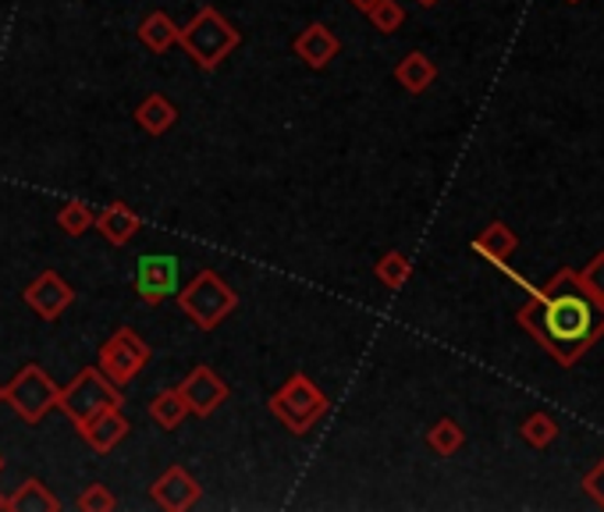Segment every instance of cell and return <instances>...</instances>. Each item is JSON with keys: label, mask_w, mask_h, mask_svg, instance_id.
I'll use <instances>...</instances> for the list:
<instances>
[{"label": "cell", "mask_w": 604, "mask_h": 512, "mask_svg": "<svg viewBox=\"0 0 604 512\" xmlns=\"http://www.w3.org/2000/svg\"><path fill=\"white\" fill-rule=\"evenodd\" d=\"M494 267H502L512 281L530 292L526 307H519L516 321L523 331H530L540 342V349L548 353L558 367H577L604 338V303L583 289L572 267H558L544 289L526 285L516 270L505 267V260Z\"/></svg>", "instance_id": "6da1fadb"}, {"label": "cell", "mask_w": 604, "mask_h": 512, "mask_svg": "<svg viewBox=\"0 0 604 512\" xmlns=\"http://www.w3.org/2000/svg\"><path fill=\"white\" fill-rule=\"evenodd\" d=\"M178 47L200 71H217L242 47V33L214 4H203L186 25H178Z\"/></svg>", "instance_id": "7a4b0ae2"}, {"label": "cell", "mask_w": 604, "mask_h": 512, "mask_svg": "<svg viewBox=\"0 0 604 512\" xmlns=\"http://www.w3.org/2000/svg\"><path fill=\"white\" fill-rule=\"evenodd\" d=\"M175 299L178 310L200 331H217L238 310V292L210 267H203L189 285H181Z\"/></svg>", "instance_id": "3957f363"}, {"label": "cell", "mask_w": 604, "mask_h": 512, "mask_svg": "<svg viewBox=\"0 0 604 512\" xmlns=\"http://www.w3.org/2000/svg\"><path fill=\"white\" fill-rule=\"evenodd\" d=\"M270 413H275L278 424L302 438V434H310L321 420L331 413V399L324 388H316L306 374H292L289 381H284L275 396H270Z\"/></svg>", "instance_id": "277c9868"}, {"label": "cell", "mask_w": 604, "mask_h": 512, "mask_svg": "<svg viewBox=\"0 0 604 512\" xmlns=\"http://www.w3.org/2000/svg\"><path fill=\"white\" fill-rule=\"evenodd\" d=\"M121 402H125V388H118L114 381H108V374H103L100 367H82L65 388H60L57 410L71 420L75 431H79L97 413L111 410V405H121Z\"/></svg>", "instance_id": "5b68a950"}, {"label": "cell", "mask_w": 604, "mask_h": 512, "mask_svg": "<svg viewBox=\"0 0 604 512\" xmlns=\"http://www.w3.org/2000/svg\"><path fill=\"white\" fill-rule=\"evenodd\" d=\"M57 396H60V385H54V378L40 364H25L4 385V402L25 424H40L51 410H57Z\"/></svg>", "instance_id": "8992f818"}, {"label": "cell", "mask_w": 604, "mask_h": 512, "mask_svg": "<svg viewBox=\"0 0 604 512\" xmlns=\"http://www.w3.org/2000/svg\"><path fill=\"white\" fill-rule=\"evenodd\" d=\"M149 356H154V349L139 338V331L118 327L114 335L100 345L97 367L108 374V381H114L118 388H128L143 374V367L149 364Z\"/></svg>", "instance_id": "52a82bcc"}, {"label": "cell", "mask_w": 604, "mask_h": 512, "mask_svg": "<svg viewBox=\"0 0 604 512\" xmlns=\"http://www.w3.org/2000/svg\"><path fill=\"white\" fill-rule=\"evenodd\" d=\"M178 289H181L178 260L171 253L139 256V264H135V296H139L146 307H160L164 299H171Z\"/></svg>", "instance_id": "ba28073f"}, {"label": "cell", "mask_w": 604, "mask_h": 512, "mask_svg": "<svg viewBox=\"0 0 604 512\" xmlns=\"http://www.w3.org/2000/svg\"><path fill=\"white\" fill-rule=\"evenodd\" d=\"M22 303L36 313L40 321H57L60 313H68L75 303V289L68 278H60L57 270H43L22 289Z\"/></svg>", "instance_id": "9c48e42d"}, {"label": "cell", "mask_w": 604, "mask_h": 512, "mask_svg": "<svg viewBox=\"0 0 604 512\" xmlns=\"http://www.w3.org/2000/svg\"><path fill=\"white\" fill-rule=\"evenodd\" d=\"M178 391H181V399H186V405H189V416H200V420H206V416H214L224 402H228V396H232V388L221 381V374L214 370V367H192L189 374H186V381L178 385Z\"/></svg>", "instance_id": "30bf717a"}, {"label": "cell", "mask_w": 604, "mask_h": 512, "mask_svg": "<svg viewBox=\"0 0 604 512\" xmlns=\"http://www.w3.org/2000/svg\"><path fill=\"white\" fill-rule=\"evenodd\" d=\"M200 494H203V488H200V480H195L186 466H168L154 485H149V499H154L164 512H186V509H192L195 502H200Z\"/></svg>", "instance_id": "8fae6325"}, {"label": "cell", "mask_w": 604, "mask_h": 512, "mask_svg": "<svg viewBox=\"0 0 604 512\" xmlns=\"http://www.w3.org/2000/svg\"><path fill=\"white\" fill-rule=\"evenodd\" d=\"M132 434V420L121 413V405H111V410L97 413L86 427H79V438L97 452V456H108L121 442Z\"/></svg>", "instance_id": "7c38bea8"}, {"label": "cell", "mask_w": 604, "mask_h": 512, "mask_svg": "<svg viewBox=\"0 0 604 512\" xmlns=\"http://www.w3.org/2000/svg\"><path fill=\"white\" fill-rule=\"evenodd\" d=\"M292 51H295V57H299V62L306 65V68L324 71V68L338 57L342 40H338L335 33H331V29H327L324 22H310V25L295 36Z\"/></svg>", "instance_id": "4fadbf2b"}, {"label": "cell", "mask_w": 604, "mask_h": 512, "mask_svg": "<svg viewBox=\"0 0 604 512\" xmlns=\"http://www.w3.org/2000/svg\"><path fill=\"white\" fill-rule=\"evenodd\" d=\"M93 232H100L103 243H111V246H128L132 238L143 232V214L132 210L125 200H114L93 218Z\"/></svg>", "instance_id": "5bb4252c"}, {"label": "cell", "mask_w": 604, "mask_h": 512, "mask_svg": "<svg viewBox=\"0 0 604 512\" xmlns=\"http://www.w3.org/2000/svg\"><path fill=\"white\" fill-rule=\"evenodd\" d=\"M395 82L405 89V93L420 97V93H427V89L437 82V65L423 51H410L395 65Z\"/></svg>", "instance_id": "9a60e30c"}, {"label": "cell", "mask_w": 604, "mask_h": 512, "mask_svg": "<svg viewBox=\"0 0 604 512\" xmlns=\"http://www.w3.org/2000/svg\"><path fill=\"white\" fill-rule=\"evenodd\" d=\"M516 249H519V235L512 232L505 221H491L488 229L473 238V253H480L483 260H491V264L508 260Z\"/></svg>", "instance_id": "2e32d148"}, {"label": "cell", "mask_w": 604, "mask_h": 512, "mask_svg": "<svg viewBox=\"0 0 604 512\" xmlns=\"http://www.w3.org/2000/svg\"><path fill=\"white\" fill-rule=\"evenodd\" d=\"M135 36H139V43L149 54H168L178 43V25L168 11H149L139 22V29H135Z\"/></svg>", "instance_id": "e0dca14e"}, {"label": "cell", "mask_w": 604, "mask_h": 512, "mask_svg": "<svg viewBox=\"0 0 604 512\" xmlns=\"http://www.w3.org/2000/svg\"><path fill=\"white\" fill-rule=\"evenodd\" d=\"M8 512H60V499L40 477H33V480H22V485L8 494Z\"/></svg>", "instance_id": "ac0fdd59"}, {"label": "cell", "mask_w": 604, "mask_h": 512, "mask_svg": "<svg viewBox=\"0 0 604 512\" xmlns=\"http://www.w3.org/2000/svg\"><path fill=\"white\" fill-rule=\"evenodd\" d=\"M178 122V108L164 97V93H149L139 108H135V125H139L146 135H164L171 132Z\"/></svg>", "instance_id": "d6986e66"}, {"label": "cell", "mask_w": 604, "mask_h": 512, "mask_svg": "<svg viewBox=\"0 0 604 512\" xmlns=\"http://www.w3.org/2000/svg\"><path fill=\"white\" fill-rule=\"evenodd\" d=\"M149 420L160 427V431H178L181 424L189 420V405L181 399L178 388H164L149 399Z\"/></svg>", "instance_id": "ffe728a7"}, {"label": "cell", "mask_w": 604, "mask_h": 512, "mask_svg": "<svg viewBox=\"0 0 604 512\" xmlns=\"http://www.w3.org/2000/svg\"><path fill=\"white\" fill-rule=\"evenodd\" d=\"M373 275H377V281L384 285V289L395 292V289H402V285L413 278V260L402 249H388L381 260H377Z\"/></svg>", "instance_id": "44dd1931"}, {"label": "cell", "mask_w": 604, "mask_h": 512, "mask_svg": "<svg viewBox=\"0 0 604 512\" xmlns=\"http://www.w3.org/2000/svg\"><path fill=\"white\" fill-rule=\"evenodd\" d=\"M427 445H430V452H437V456H456V452L466 445V431H462V424L459 420H451V416H441L437 424L427 431Z\"/></svg>", "instance_id": "7402d4cb"}, {"label": "cell", "mask_w": 604, "mask_h": 512, "mask_svg": "<svg viewBox=\"0 0 604 512\" xmlns=\"http://www.w3.org/2000/svg\"><path fill=\"white\" fill-rule=\"evenodd\" d=\"M93 210H89L86 203H79V200H68L65 207L57 210V229L65 232V235H71V238H79V235H86L89 229H93Z\"/></svg>", "instance_id": "603a6c76"}, {"label": "cell", "mask_w": 604, "mask_h": 512, "mask_svg": "<svg viewBox=\"0 0 604 512\" xmlns=\"http://www.w3.org/2000/svg\"><path fill=\"white\" fill-rule=\"evenodd\" d=\"M519 434H523V442L530 445V448H548L558 438V424H555L548 413H530V416L523 420Z\"/></svg>", "instance_id": "cb8c5ba5"}, {"label": "cell", "mask_w": 604, "mask_h": 512, "mask_svg": "<svg viewBox=\"0 0 604 512\" xmlns=\"http://www.w3.org/2000/svg\"><path fill=\"white\" fill-rule=\"evenodd\" d=\"M367 19H370V25L377 29V33L391 36L405 25V8L399 4V0H377V4L367 11Z\"/></svg>", "instance_id": "d4e9b609"}, {"label": "cell", "mask_w": 604, "mask_h": 512, "mask_svg": "<svg viewBox=\"0 0 604 512\" xmlns=\"http://www.w3.org/2000/svg\"><path fill=\"white\" fill-rule=\"evenodd\" d=\"M75 509H79V512H114L118 509V499L111 494L108 485L93 480V485L79 491V499H75Z\"/></svg>", "instance_id": "484cf974"}, {"label": "cell", "mask_w": 604, "mask_h": 512, "mask_svg": "<svg viewBox=\"0 0 604 512\" xmlns=\"http://www.w3.org/2000/svg\"><path fill=\"white\" fill-rule=\"evenodd\" d=\"M577 278H580V285H583L586 292H591L594 299H601V303H604V249L594 253L591 260H586L583 270H577Z\"/></svg>", "instance_id": "4316f807"}, {"label": "cell", "mask_w": 604, "mask_h": 512, "mask_svg": "<svg viewBox=\"0 0 604 512\" xmlns=\"http://www.w3.org/2000/svg\"><path fill=\"white\" fill-rule=\"evenodd\" d=\"M583 491L597 502V509H604V456L583 474Z\"/></svg>", "instance_id": "83f0119b"}, {"label": "cell", "mask_w": 604, "mask_h": 512, "mask_svg": "<svg viewBox=\"0 0 604 512\" xmlns=\"http://www.w3.org/2000/svg\"><path fill=\"white\" fill-rule=\"evenodd\" d=\"M349 4H353L356 11H362V14H367V11H370V8L377 4V0H349Z\"/></svg>", "instance_id": "f1b7e54d"}, {"label": "cell", "mask_w": 604, "mask_h": 512, "mask_svg": "<svg viewBox=\"0 0 604 512\" xmlns=\"http://www.w3.org/2000/svg\"><path fill=\"white\" fill-rule=\"evenodd\" d=\"M0 512H8V494L0 491Z\"/></svg>", "instance_id": "f546056e"}, {"label": "cell", "mask_w": 604, "mask_h": 512, "mask_svg": "<svg viewBox=\"0 0 604 512\" xmlns=\"http://www.w3.org/2000/svg\"><path fill=\"white\" fill-rule=\"evenodd\" d=\"M416 4H423V8H434V4H437V0H416Z\"/></svg>", "instance_id": "4dcf8cb0"}, {"label": "cell", "mask_w": 604, "mask_h": 512, "mask_svg": "<svg viewBox=\"0 0 604 512\" xmlns=\"http://www.w3.org/2000/svg\"><path fill=\"white\" fill-rule=\"evenodd\" d=\"M0 402H4V385H0Z\"/></svg>", "instance_id": "1f68e13d"}, {"label": "cell", "mask_w": 604, "mask_h": 512, "mask_svg": "<svg viewBox=\"0 0 604 512\" xmlns=\"http://www.w3.org/2000/svg\"><path fill=\"white\" fill-rule=\"evenodd\" d=\"M569 4H580V0H569Z\"/></svg>", "instance_id": "d6a6232c"}, {"label": "cell", "mask_w": 604, "mask_h": 512, "mask_svg": "<svg viewBox=\"0 0 604 512\" xmlns=\"http://www.w3.org/2000/svg\"><path fill=\"white\" fill-rule=\"evenodd\" d=\"M0 470H4V459H0Z\"/></svg>", "instance_id": "836d02e7"}]
</instances>
